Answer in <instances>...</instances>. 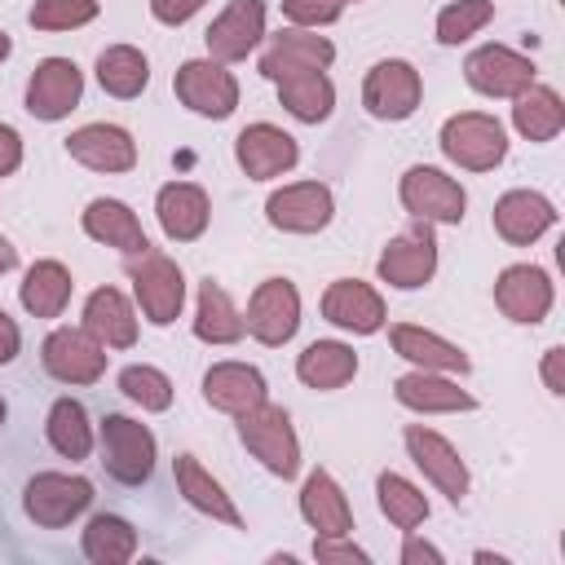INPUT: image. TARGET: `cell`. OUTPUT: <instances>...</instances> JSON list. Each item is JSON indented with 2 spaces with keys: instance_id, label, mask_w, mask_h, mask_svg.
Instances as JSON below:
<instances>
[{
  "instance_id": "obj_1",
  "label": "cell",
  "mask_w": 565,
  "mask_h": 565,
  "mask_svg": "<svg viewBox=\"0 0 565 565\" xmlns=\"http://www.w3.org/2000/svg\"><path fill=\"white\" fill-rule=\"evenodd\" d=\"M234 419H238L243 446H247L274 477L287 481V477L300 472V441H296L291 415H287L282 406L260 402V406H252V411H243V415H234Z\"/></svg>"
},
{
  "instance_id": "obj_21",
  "label": "cell",
  "mask_w": 565,
  "mask_h": 565,
  "mask_svg": "<svg viewBox=\"0 0 565 565\" xmlns=\"http://www.w3.org/2000/svg\"><path fill=\"white\" fill-rule=\"evenodd\" d=\"M66 154L93 172H128L137 163V141L119 124H84L66 137Z\"/></svg>"
},
{
  "instance_id": "obj_5",
  "label": "cell",
  "mask_w": 565,
  "mask_h": 565,
  "mask_svg": "<svg viewBox=\"0 0 565 565\" xmlns=\"http://www.w3.org/2000/svg\"><path fill=\"white\" fill-rule=\"evenodd\" d=\"M93 503V481L88 477H71V472H35L22 486V512L44 525V530H62L75 516H84Z\"/></svg>"
},
{
  "instance_id": "obj_29",
  "label": "cell",
  "mask_w": 565,
  "mask_h": 565,
  "mask_svg": "<svg viewBox=\"0 0 565 565\" xmlns=\"http://www.w3.org/2000/svg\"><path fill=\"white\" fill-rule=\"evenodd\" d=\"M84 331H93L106 349H132L137 344V313L119 287H97L84 300Z\"/></svg>"
},
{
  "instance_id": "obj_22",
  "label": "cell",
  "mask_w": 565,
  "mask_h": 565,
  "mask_svg": "<svg viewBox=\"0 0 565 565\" xmlns=\"http://www.w3.org/2000/svg\"><path fill=\"white\" fill-rule=\"evenodd\" d=\"M556 225V207L547 194L539 190H508L499 203H494V230L503 243L512 247H530L539 234H547Z\"/></svg>"
},
{
  "instance_id": "obj_50",
  "label": "cell",
  "mask_w": 565,
  "mask_h": 565,
  "mask_svg": "<svg viewBox=\"0 0 565 565\" xmlns=\"http://www.w3.org/2000/svg\"><path fill=\"white\" fill-rule=\"evenodd\" d=\"M13 265H18V247L9 238H0V274H9Z\"/></svg>"
},
{
  "instance_id": "obj_53",
  "label": "cell",
  "mask_w": 565,
  "mask_h": 565,
  "mask_svg": "<svg viewBox=\"0 0 565 565\" xmlns=\"http://www.w3.org/2000/svg\"><path fill=\"white\" fill-rule=\"evenodd\" d=\"M340 4H349V0H340Z\"/></svg>"
},
{
  "instance_id": "obj_41",
  "label": "cell",
  "mask_w": 565,
  "mask_h": 565,
  "mask_svg": "<svg viewBox=\"0 0 565 565\" xmlns=\"http://www.w3.org/2000/svg\"><path fill=\"white\" fill-rule=\"evenodd\" d=\"M494 18V0H455L437 13V40L441 44H463Z\"/></svg>"
},
{
  "instance_id": "obj_47",
  "label": "cell",
  "mask_w": 565,
  "mask_h": 565,
  "mask_svg": "<svg viewBox=\"0 0 565 565\" xmlns=\"http://www.w3.org/2000/svg\"><path fill=\"white\" fill-rule=\"evenodd\" d=\"M18 349H22V331H18V322L0 309V366H9V362L18 358Z\"/></svg>"
},
{
  "instance_id": "obj_2",
  "label": "cell",
  "mask_w": 565,
  "mask_h": 565,
  "mask_svg": "<svg viewBox=\"0 0 565 565\" xmlns=\"http://www.w3.org/2000/svg\"><path fill=\"white\" fill-rule=\"evenodd\" d=\"M102 441V468L119 486H146L154 472V433L128 415H102L97 428Z\"/></svg>"
},
{
  "instance_id": "obj_19",
  "label": "cell",
  "mask_w": 565,
  "mask_h": 565,
  "mask_svg": "<svg viewBox=\"0 0 565 565\" xmlns=\"http://www.w3.org/2000/svg\"><path fill=\"white\" fill-rule=\"evenodd\" d=\"M322 318L340 331H353V335H371L384 327V300L371 282L362 278H335L327 291H322Z\"/></svg>"
},
{
  "instance_id": "obj_14",
  "label": "cell",
  "mask_w": 565,
  "mask_h": 565,
  "mask_svg": "<svg viewBox=\"0 0 565 565\" xmlns=\"http://www.w3.org/2000/svg\"><path fill=\"white\" fill-rule=\"evenodd\" d=\"M402 441H406L415 468H419L450 503H463V494H468V468H463L459 450H455L441 433H433V428H424V424H411V428L402 433Z\"/></svg>"
},
{
  "instance_id": "obj_35",
  "label": "cell",
  "mask_w": 565,
  "mask_h": 565,
  "mask_svg": "<svg viewBox=\"0 0 565 565\" xmlns=\"http://www.w3.org/2000/svg\"><path fill=\"white\" fill-rule=\"evenodd\" d=\"M512 124H516V132H521L525 141H552V137L565 128V106H561L556 88L530 84L525 93H516Z\"/></svg>"
},
{
  "instance_id": "obj_11",
  "label": "cell",
  "mask_w": 565,
  "mask_h": 565,
  "mask_svg": "<svg viewBox=\"0 0 565 565\" xmlns=\"http://www.w3.org/2000/svg\"><path fill=\"white\" fill-rule=\"evenodd\" d=\"M331 212H335V199L322 181H296V185H282L265 199L269 225L287 230V234H318L331 225Z\"/></svg>"
},
{
  "instance_id": "obj_15",
  "label": "cell",
  "mask_w": 565,
  "mask_h": 565,
  "mask_svg": "<svg viewBox=\"0 0 565 565\" xmlns=\"http://www.w3.org/2000/svg\"><path fill=\"white\" fill-rule=\"evenodd\" d=\"M260 40H265V4L260 0H230L203 31L212 62H243Z\"/></svg>"
},
{
  "instance_id": "obj_25",
  "label": "cell",
  "mask_w": 565,
  "mask_h": 565,
  "mask_svg": "<svg viewBox=\"0 0 565 565\" xmlns=\"http://www.w3.org/2000/svg\"><path fill=\"white\" fill-rule=\"evenodd\" d=\"M203 397H207L212 411L243 415V411L265 402V375L256 366H247V362H216L203 375Z\"/></svg>"
},
{
  "instance_id": "obj_52",
  "label": "cell",
  "mask_w": 565,
  "mask_h": 565,
  "mask_svg": "<svg viewBox=\"0 0 565 565\" xmlns=\"http://www.w3.org/2000/svg\"><path fill=\"white\" fill-rule=\"evenodd\" d=\"M4 415H9V406H4V397H0V424H4Z\"/></svg>"
},
{
  "instance_id": "obj_6",
  "label": "cell",
  "mask_w": 565,
  "mask_h": 565,
  "mask_svg": "<svg viewBox=\"0 0 565 565\" xmlns=\"http://www.w3.org/2000/svg\"><path fill=\"white\" fill-rule=\"evenodd\" d=\"M397 194H402V207L415 221H428V225H459L463 221V207H468L463 185L455 177H446L441 168H428V163L406 168Z\"/></svg>"
},
{
  "instance_id": "obj_10",
  "label": "cell",
  "mask_w": 565,
  "mask_h": 565,
  "mask_svg": "<svg viewBox=\"0 0 565 565\" xmlns=\"http://www.w3.org/2000/svg\"><path fill=\"white\" fill-rule=\"evenodd\" d=\"M243 327H247L260 344H269V349L287 344V340L296 335V327H300V291H296V282H287V278H265V282L252 291V300H247Z\"/></svg>"
},
{
  "instance_id": "obj_45",
  "label": "cell",
  "mask_w": 565,
  "mask_h": 565,
  "mask_svg": "<svg viewBox=\"0 0 565 565\" xmlns=\"http://www.w3.org/2000/svg\"><path fill=\"white\" fill-rule=\"evenodd\" d=\"M199 9H203V0H150L154 22H163V26H181V22H190Z\"/></svg>"
},
{
  "instance_id": "obj_37",
  "label": "cell",
  "mask_w": 565,
  "mask_h": 565,
  "mask_svg": "<svg viewBox=\"0 0 565 565\" xmlns=\"http://www.w3.org/2000/svg\"><path fill=\"white\" fill-rule=\"evenodd\" d=\"M79 547H84V556L93 565H124V561L137 556V530L124 516H115V512H97L84 525Z\"/></svg>"
},
{
  "instance_id": "obj_36",
  "label": "cell",
  "mask_w": 565,
  "mask_h": 565,
  "mask_svg": "<svg viewBox=\"0 0 565 565\" xmlns=\"http://www.w3.org/2000/svg\"><path fill=\"white\" fill-rule=\"evenodd\" d=\"M44 437H49V446L62 459H88V450H93V424H88L84 402L57 397L49 406V415H44Z\"/></svg>"
},
{
  "instance_id": "obj_28",
  "label": "cell",
  "mask_w": 565,
  "mask_h": 565,
  "mask_svg": "<svg viewBox=\"0 0 565 565\" xmlns=\"http://www.w3.org/2000/svg\"><path fill=\"white\" fill-rule=\"evenodd\" d=\"M172 477H177V494L190 503V508H199L203 516H212V521H221V525H243V516H238V508L230 503V494H225V486L194 459V455H177L172 459Z\"/></svg>"
},
{
  "instance_id": "obj_30",
  "label": "cell",
  "mask_w": 565,
  "mask_h": 565,
  "mask_svg": "<svg viewBox=\"0 0 565 565\" xmlns=\"http://www.w3.org/2000/svg\"><path fill=\"white\" fill-rule=\"evenodd\" d=\"M300 516H305L318 534H349V530H353V508H349L344 490L335 486V477H331L327 468H313V472L305 477Z\"/></svg>"
},
{
  "instance_id": "obj_43",
  "label": "cell",
  "mask_w": 565,
  "mask_h": 565,
  "mask_svg": "<svg viewBox=\"0 0 565 565\" xmlns=\"http://www.w3.org/2000/svg\"><path fill=\"white\" fill-rule=\"evenodd\" d=\"M340 0H282V13L296 26H331L340 18Z\"/></svg>"
},
{
  "instance_id": "obj_23",
  "label": "cell",
  "mask_w": 565,
  "mask_h": 565,
  "mask_svg": "<svg viewBox=\"0 0 565 565\" xmlns=\"http://www.w3.org/2000/svg\"><path fill=\"white\" fill-rule=\"evenodd\" d=\"M388 344H393L397 358L415 362L419 371L463 375V371L472 366L468 353H463L459 344H450V340H441L437 331H424V327H415V322H397V327H388Z\"/></svg>"
},
{
  "instance_id": "obj_51",
  "label": "cell",
  "mask_w": 565,
  "mask_h": 565,
  "mask_svg": "<svg viewBox=\"0 0 565 565\" xmlns=\"http://www.w3.org/2000/svg\"><path fill=\"white\" fill-rule=\"evenodd\" d=\"M9 53H13V40H9V35H4V31H0V62H4V57H9Z\"/></svg>"
},
{
  "instance_id": "obj_27",
  "label": "cell",
  "mask_w": 565,
  "mask_h": 565,
  "mask_svg": "<svg viewBox=\"0 0 565 565\" xmlns=\"http://www.w3.org/2000/svg\"><path fill=\"white\" fill-rule=\"evenodd\" d=\"M84 234L106 243V247H119L124 256L150 252V238H146L141 221H137V212L128 203H119V199H93L84 207Z\"/></svg>"
},
{
  "instance_id": "obj_18",
  "label": "cell",
  "mask_w": 565,
  "mask_h": 565,
  "mask_svg": "<svg viewBox=\"0 0 565 565\" xmlns=\"http://www.w3.org/2000/svg\"><path fill=\"white\" fill-rule=\"evenodd\" d=\"M335 57V44L327 35H309L300 26H282L278 35H269L265 53H260V75L265 79H282L296 71H327Z\"/></svg>"
},
{
  "instance_id": "obj_24",
  "label": "cell",
  "mask_w": 565,
  "mask_h": 565,
  "mask_svg": "<svg viewBox=\"0 0 565 565\" xmlns=\"http://www.w3.org/2000/svg\"><path fill=\"white\" fill-rule=\"evenodd\" d=\"M154 212H159V225L172 243H194L207 230L212 203L194 181H168L154 199Z\"/></svg>"
},
{
  "instance_id": "obj_31",
  "label": "cell",
  "mask_w": 565,
  "mask_h": 565,
  "mask_svg": "<svg viewBox=\"0 0 565 565\" xmlns=\"http://www.w3.org/2000/svg\"><path fill=\"white\" fill-rule=\"evenodd\" d=\"M71 287L75 282H71V269L62 260H35L18 287V300L31 318H57L71 300Z\"/></svg>"
},
{
  "instance_id": "obj_9",
  "label": "cell",
  "mask_w": 565,
  "mask_h": 565,
  "mask_svg": "<svg viewBox=\"0 0 565 565\" xmlns=\"http://www.w3.org/2000/svg\"><path fill=\"white\" fill-rule=\"evenodd\" d=\"M419 97H424V79H419V71H415L411 62H402V57L375 62V66L366 71V79H362V106H366L375 119H388V124L415 115Z\"/></svg>"
},
{
  "instance_id": "obj_38",
  "label": "cell",
  "mask_w": 565,
  "mask_h": 565,
  "mask_svg": "<svg viewBox=\"0 0 565 565\" xmlns=\"http://www.w3.org/2000/svg\"><path fill=\"white\" fill-rule=\"evenodd\" d=\"M97 84L110 93V97H141V88L150 84V62L141 49L132 44H110L97 53Z\"/></svg>"
},
{
  "instance_id": "obj_4",
  "label": "cell",
  "mask_w": 565,
  "mask_h": 565,
  "mask_svg": "<svg viewBox=\"0 0 565 565\" xmlns=\"http://www.w3.org/2000/svg\"><path fill=\"white\" fill-rule=\"evenodd\" d=\"M128 278H132V296L146 313V322L154 327H168L181 318V305H185V278H181V265L163 252H141L128 260Z\"/></svg>"
},
{
  "instance_id": "obj_16",
  "label": "cell",
  "mask_w": 565,
  "mask_h": 565,
  "mask_svg": "<svg viewBox=\"0 0 565 565\" xmlns=\"http://www.w3.org/2000/svg\"><path fill=\"white\" fill-rule=\"evenodd\" d=\"M79 93H84V75L71 57H44L31 79H26V110L35 119H66L75 106H79Z\"/></svg>"
},
{
  "instance_id": "obj_3",
  "label": "cell",
  "mask_w": 565,
  "mask_h": 565,
  "mask_svg": "<svg viewBox=\"0 0 565 565\" xmlns=\"http://www.w3.org/2000/svg\"><path fill=\"white\" fill-rule=\"evenodd\" d=\"M441 154L468 172H490L508 154L503 124L494 115H481V110H459L441 124Z\"/></svg>"
},
{
  "instance_id": "obj_26",
  "label": "cell",
  "mask_w": 565,
  "mask_h": 565,
  "mask_svg": "<svg viewBox=\"0 0 565 565\" xmlns=\"http://www.w3.org/2000/svg\"><path fill=\"white\" fill-rule=\"evenodd\" d=\"M393 397L419 415H446V411H472L477 397L446 380L441 371H406L393 380Z\"/></svg>"
},
{
  "instance_id": "obj_34",
  "label": "cell",
  "mask_w": 565,
  "mask_h": 565,
  "mask_svg": "<svg viewBox=\"0 0 565 565\" xmlns=\"http://www.w3.org/2000/svg\"><path fill=\"white\" fill-rule=\"evenodd\" d=\"M278 102L300 124H322L331 115V106H335V84L322 71H296V75L278 79Z\"/></svg>"
},
{
  "instance_id": "obj_32",
  "label": "cell",
  "mask_w": 565,
  "mask_h": 565,
  "mask_svg": "<svg viewBox=\"0 0 565 565\" xmlns=\"http://www.w3.org/2000/svg\"><path fill=\"white\" fill-rule=\"evenodd\" d=\"M296 375H300V384L322 388V393L340 388V384H349L358 375V353L349 344H340V340H313L296 358Z\"/></svg>"
},
{
  "instance_id": "obj_7",
  "label": "cell",
  "mask_w": 565,
  "mask_h": 565,
  "mask_svg": "<svg viewBox=\"0 0 565 565\" xmlns=\"http://www.w3.org/2000/svg\"><path fill=\"white\" fill-rule=\"evenodd\" d=\"M40 362L62 384H97L106 375V344L84 327H57L44 335Z\"/></svg>"
},
{
  "instance_id": "obj_17",
  "label": "cell",
  "mask_w": 565,
  "mask_h": 565,
  "mask_svg": "<svg viewBox=\"0 0 565 565\" xmlns=\"http://www.w3.org/2000/svg\"><path fill=\"white\" fill-rule=\"evenodd\" d=\"M234 159L238 168L252 177V181H269V177H282L296 168L300 159V146L291 132H282L278 124H247L238 137H234Z\"/></svg>"
},
{
  "instance_id": "obj_48",
  "label": "cell",
  "mask_w": 565,
  "mask_h": 565,
  "mask_svg": "<svg viewBox=\"0 0 565 565\" xmlns=\"http://www.w3.org/2000/svg\"><path fill=\"white\" fill-rule=\"evenodd\" d=\"M415 561H441V552L424 539H415V530H406V543H402V565H415Z\"/></svg>"
},
{
  "instance_id": "obj_12",
  "label": "cell",
  "mask_w": 565,
  "mask_h": 565,
  "mask_svg": "<svg viewBox=\"0 0 565 565\" xmlns=\"http://www.w3.org/2000/svg\"><path fill=\"white\" fill-rule=\"evenodd\" d=\"M380 278L388 287H402V291H415L424 287L433 274H437V238L428 230V221H419L415 230L388 238V247L380 252Z\"/></svg>"
},
{
  "instance_id": "obj_46",
  "label": "cell",
  "mask_w": 565,
  "mask_h": 565,
  "mask_svg": "<svg viewBox=\"0 0 565 565\" xmlns=\"http://www.w3.org/2000/svg\"><path fill=\"white\" fill-rule=\"evenodd\" d=\"M18 163H22V137L9 124H0V177L18 172Z\"/></svg>"
},
{
  "instance_id": "obj_40",
  "label": "cell",
  "mask_w": 565,
  "mask_h": 565,
  "mask_svg": "<svg viewBox=\"0 0 565 565\" xmlns=\"http://www.w3.org/2000/svg\"><path fill=\"white\" fill-rule=\"evenodd\" d=\"M119 393L128 402H137L141 411H168L172 406V380L159 366H146V362H132V366L119 371Z\"/></svg>"
},
{
  "instance_id": "obj_33",
  "label": "cell",
  "mask_w": 565,
  "mask_h": 565,
  "mask_svg": "<svg viewBox=\"0 0 565 565\" xmlns=\"http://www.w3.org/2000/svg\"><path fill=\"white\" fill-rule=\"evenodd\" d=\"M243 331L247 327H243V313L234 309L230 291L221 282L203 278L199 282V309H194V335L203 344H234V340H243Z\"/></svg>"
},
{
  "instance_id": "obj_42",
  "label": "cell",
  "mask_w": 565,
  "mask_h": 565,
  "mask_svg": "<svg viewBox=\"0 0 565 565\" xmlns=\"http://www.w3.org/2000/svg\"><path fill=\"white\" fill-rule=\"evenodd\" d=\"M97 18V0H35L26 22L35 31H71Z\"/></svg>"
},
{
  "instance_id": "obj_49",
  "label": "cell",
  "mask_w": 565,
  "mask_h": 565,
  "mask_svg": "<svg viewBox=\"0 0 565 565\" xmlns=\"http://www.w3.org/2000/svg\"><path fill=\"white\" fill-rule=\"evenodd\" d=\"M561 353L565 349H547V362H543V380H547L552 393H565V384H561Z\"/></svg>"
},
{
  "instance_id": "obj_13",
  "label": "cell",
  "mask_w": 565,
  "mask_h": 565,
  "mask_svg": "<svg viewBox=\"0 0 565 565\" xmlns=\"http://www.w3.org/2000/svg\"><path fill=\"white\" fill-rule=\"evenodd\" d=\"M463 79L486 97H516L534 84V62L512 53L508 44H481L468 53Z\"/></svg>"
},
{
  "instance_id": "obj_20",
  "label": "cell",
  "mask_w": 565,
  "mask_h": 565,
  "mask_svg": "<svg viewBox=\"0 0 565 565\" xmlns=\"http://www.w3.org/2000/svg\"><path fill=\"white\" fill-rule=\"evenodd\" d=\"M494 305L512 322H525V327L543 322L547 309H552V278H547V269H539V265H508L499 274V282H494Z\"/></svg>"
},
{
  "instance_id": "obj_44",
  "label": "cell",
  "mask_w": 565,
  "mask_h": 565,
  "mask_svg": "<svg viewBox=\"0 0 565 565\" xmlns=\"http://www.w3.org/2000/svg\"><path fill=\"white\" fill-rule=\"evenodd\" d=\"M313 556H318V561H358V565L371 561L358 543H344V534H318V539H313Z\"/></svg>"
},
{
  "instance_id": "obj_39",
  "label": "cell",
  "mask_w": 565,
  "mask_h": 565,
  "mask_svg": "<svg viewBox=\"0 0 565 565\" xmlns=\"http://www.w3.org/2000/svg\"><path fill=\"white\" fill-rule=\"evenodd\" d=\"M375 494H380V512H384L402 534L428 521V499H424V490L411 486L406 477H397V472H380Z\"/></svg>"
},
{
  "instance_id": "obj_8",
  "label": "cell",
  "mask_w": 565,
  "mask_h": 565,
  "mask_svg": "<svg viewBox=\"0 0 565 565\" xmlns=\"http://www.w3.org/2000/svg\"><path fill=\"white\" fill-rule=\"evenodd\" d=\"M172 88H177L181 106H190L194 115H207V119H225L238 106V79L212 57L181 62L172 75Z\"/></svg>"
}]
</instances>
